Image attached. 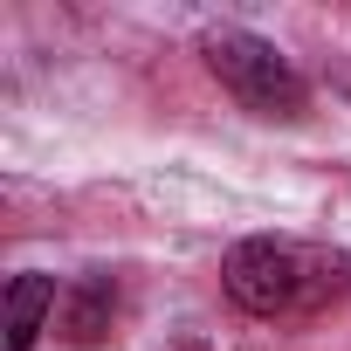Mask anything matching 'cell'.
Segmentation results:
<instances>
[{
	"mask_svg": "<svg viewBox=\"0 0 351 351\" xmlns=\"http://www.w3.org/2000/svg\"><path fill=\"white\" fill-rule=\"evenodd\" d=\"M221 282H228V296H234L248 317H276V310H296V303L337 289V282H344V262H337V255H303V248H289V241H241V248L228 255Z\"/></svg>",
	"mask_w": 351,
	"mask_h": 351,
	"instance_id": "6da1fadb",
	"label": "cell"
},
{
	"mask_svg": "<svg viewBox=\"0 0 351 351\" xmlns=\"http://www.w3.org/2000/svg\"><path fill=\"white\" fill-rule=\"evenodd\" d=\"M200 56L248 110H262V117H296L303 110V76L289 69V56L276 42H262L248 28H214L200 42Z\"/></svg>",
	"mask_w": 351,
	"mask_h": 351,
	"instance_id": "7a4b0ae2",
	"label": "cell"
},
{
	"mask_svg": "<svg viewBox=\"0 0 351 351\" xmlns=\"http://www.w3.org/2000/svg\"><path fill=\"white\" fill-rule=\"evenodd\" d=\"M110 310H117V289H110L104 276H83V282L62 296V330H69V344H104Z\"/></svg>",
	"mask_w": 351,
	"mask_h": 351,
	"instance_id": "3957f363",
	"label": "cell"
},
{
	"mask_svg": "<svg viewBox=\"0 0 351 351\" xmlns=\"http://www.w3.org/2000/svg\"><path fill=\"white\" fill-rule=\"evenodd\" d=\"M49 317H56V282L49 276H14L8 282V351H28Z\"/></svg>",
	"mask_w": 351,
	"mask_h": 351,
	"instance_id": "277c9868",
	"label": "cell"
}]
</instances>
